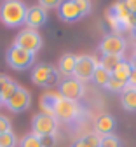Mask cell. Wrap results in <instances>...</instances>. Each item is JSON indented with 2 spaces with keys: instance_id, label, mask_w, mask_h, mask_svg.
<instances>
[{
  "instance_id": "23",
  "label": "cell",
  "mask_w": 136,
  "mask_h": 147,
  "mask_svg": "<svg viewBox=\"0 0 136 147\" xmlns=\"http://www.w3.org/2000/svg\"><path fill=\"white\" fill-rule=\"evenodd\" d=\"M105 88H107L108 91H112V93H124V91H126V82H122V81H119V79H115V77L112 76Z\"/></svg>"
},
{
  "instance_id": "22",
  "label": "cell",
  "mask_w": 136,
  "mask_h": 147,
  "mask_svg": "<svg viewBox=\"0 0 136 147\" xmlns=\"http://www.w3.org/2000/svg\"><path fill=\"white\" fill-rule=\"evenodd\" d=\"M100 147H122V142L119 137H115L113 133L110 135H103L100 140Z\"/></svg>"
},
{
  "instance_id": "30",
  "label": "cell",
  "mask_w": 136,
  "mask_h": 147,
  "mask_svg": "<svg viewBox=\"0 0 136 147\" xmlns=\"http://www.w3.org/2000/svg\"><path fill=\"white\" fill-rule=\"evenodd\" d=\"M52 140H54L52 137H42V145L44 147H52V144H54Z\"/></svg>"
},
{
  "instance_id": "13",
  "label": "cell",
  "mask_w": 136,
  "mask_h": 147,
  "mask_svg": "<svg viewBox=\"0 0 136 147\" xmlns=\"http://www.w3.org/2000/svg\"><path fill=\"white\" fill-rule=\"evenodd\" d=\"M115 126H117V121H115V117L112 114H101L98 119H96V133H98L100 137L103 135H110L113 130H115Z\"/></svg>"
},
{
  "instance_id": "19",
  "label": "cell",
  "mask_w": 136,
  "mask_h": 147,
  "mask_svg": "<svg viewBox=\"0 0 136 147\" xmlns=\"http://www.w3.org/2000/svg\"><path fill=\"white\" fill-rule=\"evenodd\" d=\"M122 61V56H103L98 63H100V67L101 68H105L107 72H113L115 68H117V65Z\"/></svg>"
},
{
  "instance_id": "15",
  "label": "cell",
  "mask_w": 136,
  "mask_h": 147,
  "mask_svg": "<svg viewBox=\"0 0 136 147\" xmlns=\"http://www.w3.org/2000/svg\"><path fill=\"white\" fill-rule=\"evenodd\" d=\"M75 63H77V56L72 54V53H66V54H63V56L60 58V61H58V70L68 79L70 76H73Z\"/></svg>"
},
{
  "instance_id": "34",
  "label": "cell",
  "mask_w": 136,
  "mask_h": 147,
  "mask_svg": "<svg viewBox=\"0 0 136 147\" xmlns=\"http://www.w3.org/2000/svg\"><path fill=\"white\" fill-rule=\"evenodd\" d=\"M133 35H134V37H136V26H134V28H133Z\"/></svg>"
},
{
  "instance_id": "14",
  "label": "cell",
  "mask_w": 136,
  "mask_h": 147,
  "mask_svg": "<svg viewBox=\"0 0 136 147\" xmlns=\"http://www.w3.org/2000/svg\"><path fill=\"white\" fill-rule=\"evenodd\" d=\"M61 98V95L58 91H46V93L40 96V110L47 116L54 114V105L58 103V100Z\"/></svg>"
},
{
  "instance_id": "7",
  "label": "cell",
  "mask_w": 136,
  "mask_h": 147,
  "mask_svg": "<svg viewBox=\"0 0 136 147\" xmlns=\"http://www.w3.org/2000/svg\"><path fill=\"white\" fill-rule=\"evenodd\" d=\"M58 81V70L49 63H38L31 70V82L37 86H51Z\"/></svg>"
},
{
  "instance_id": "35",
  "label": "cell",
  "mask_w": 136,
  "mask_h": 147,
  "mask_svg": "<svg viewBox=\"0 0 136 147\" xmlns=\"http://www.w3.org/2000/svg\"><path fill=\"white\" fill-rule=\"evenodd\" d=\"M134 18H136V14H134Z\"/></svg>"
},
{
  "instance_id": "8",
  "label": "cell",
  "mask_w": 136,
  "mask_h": 147,
  "mask_svg": "<svg viewBox=\"0 0 136 147\" xmlns=\"http://www.w3.org/2000/svg\"><path fill=\"white\" fill-rule=\"evenodd\" d=\"M98 49L103 56H122V53L126 51V40L115 33H108L101 39Z\"/></svg>"
},
{
  "instance_id": "24",
  "label": "cell",
  "mask_w": 136,
  "mask_h": 147,
  "mask_svg": "<svg viewBox=\"0 0 136 147\" xmlns=\"http://www.w3.org/2000/svg\"><path fill=\"white\" fill-rule=\"evenodd\" d=\"M0 147H16V135L12 131L0 135Z\"/></svg>"
},
{
  "instance_id": "27",
  "label": "cell",
  "mask_w": 136,
  "mask_h": 147,
  "mask_svg": "<svg viewBox=\"0 0 136 147\" xmlns=\"http://www.w3.org/2000/svg\"><path fill=\"white\" fill-rule=\"evenodd\" d=\"M7 131H11V121H9L5 116L0 114V135H4V133H7Z\"/></svg>"
},
{
  "instance_id": "9",
  "label": "cell",
  "mask_w": 136,
  "mask_h": 147,
  "mask_svg": "<svg viewBox=\"0 0 136 147\" xmlns=\"http://www.w3.org/2000/svg\"><path fill=\"white\" fill-rule=\"evenodd\" d=\"M30 103H31V95H30V91H28L26 88H21V86H19V88L16 89V93L5 102V107L11 110V112L19 114V112H23V110H26V109L30 107Z\"/></svg>"
},
{
  "instance_id": "18",
  "label": "cell",
  "mask_w": 136,
  "mask_h": 147,
  "mask_svg": "<svg viewBox=\"0 0 136 147\" xmlns=\"http://www.w3.org/2000/svg\"><path fill=\"white\" fill-rule=\"evenodd\" d=\"M122 107L129 112H136V88L126 89L122 93Z\"/></svg>"
},
{
  "instance_id": "16",
  "label": "cell",
  "mask_w": 136,
  "mask_h": 147,
  "mask_svg": "<svg viewBox=\"0 0 136 147\" xmlns=\"http://www.w3.org/2000/svg\"><path fill=\"white\" fill-rule=\"evenodd\" d=\"M17 88H19L17 82H14L11 77L2 76V74H0V95H2L4 102H7V100L16 93V89H17Z\"/></svg>"
},
{
  "instance_id": "12",
  "label": "cell",
  "mask_w": 136,
  "mask_h": 147,
  "mask_svg": "<svg viewBox=\"0 0 136 147\" xmlns=\"http://www.w3.org/2000/svg\"><path fill=\"white\" fill-rule=\"evenodd\" d=\"M31 30L35 28H40L42 25L47 23V11L42 9L40 5H33V7H28L26 11V21H25Z\"/></svg>"
},
{
  "instance_id": "28",
  "label": "cell",
  "mask_w": 136,
  "mask_h": 147,
  "mask_svg": "<svg viewBox=\"0 0 136 147\" xmlns=\"http://www.w3.org/2000/svg\"><path fill=\"white\" fill-rule=\"evenodd\" d=\"M38 5L47 11L49 7H58V5H60V2H58V0H40V2H38Z\"/></svg>"
},
{
  "instance_id": "20",
  "label": "cell",
  "mask_w": 136,
  "mask_h": 147,
  "mask_svg": "<svg viewBox=\"0 0 136 147\" xmlns=\"http://www.w3.org/2000/svg\"><path fill=\"white\" fill-rule=\"evenodd\" d=\"M110 77H112V74L110 72H107L105 68H101L100 65H98V68H96V72H94V76H92V81L96 82V84H100V86H107V82L110 81Z\"/></svg>"
},
{
  "instance_id": "29",
  "label": "cell",
  "mask_w": 136,
  "mask_h": 147,
  "mask_svg": "<svg viewBox=\"0 0 136 147\" xmlns=\"http://www.w3.org/2000/svg\"><path fill=\"white\" fill-rule=\"evenodd\" d=\"M124 4H126L127 11L134 16V14H136V0H127V2H124Z\"/></svg>"
},
{
  "instance_id": "17",
  "label": "cell",
  "mask_w": 136,
  "mask_h": 147,
  "mask_svg": "<svg viewBox=\"0 0 136 147\" xmlns=\"http://www.w3.org/2000/svg\"><path fill=\"white\" fill-rule=\"evenodd\" d=\"M131 74H133V67H131V63H129L127 60L122 58V61L117 65V68L112 72V76H113L115 79H119V81H122V82L127 84V81H129V77H131Z\"/></svg>"
},
{
  "instance_id": "32",
  "label": "cell",
  "mask_w": 136,
  "mask_h": 147,
  "mask_svg": "<svg viewBox=\"0 0 136 147\" xmlns=\"http://www.w3.org/2000/svg\"><path fill=\"white\" fill-rule=\"evenodd\" d=\"M129 63H131V67H133V70H136V54H134V56H133V60H131Z\"/></svg>"
},
{
  "instance_id": "31",
  "label": "cell",
  "mask_w": 136,
  "mask_h": 147,
  "mask_svg": "<svg viewBox=\"0 0 136 147\" xmlns=\"http://www.w3.org/2000/svg\"><path fill=\"white\" fill-rule=\"evenodd\" d=\"M72 147H89V145L84 142V138H79V140H75V142L72 144Z\"/></svg>"
},
{
  "instance_id": "1",
  "label": "cell",
  "mask_w": 136,
  "mask_h": 147,
  "mask_svg": "<svg viewBox=\"0 0 136 147\" xmlns=\"http://www.w3.org/2000/svg\"><path fill=\"white\" fill-rule=\"evenodd\" d=\"M28 7L19 0H5L0 4V21L7 28H17L25 25Z\"/></svg>"
},
{
  "instance_id": "10",
  "label": "cell",
  "mask_w": 136,
  "mask_h": 147,
  "mask_svg": "<svg viewBox=\"0 0 136 147\" xmlns=\"http://www.w3.org/2000/svg\"><path fill=\"white\" fill-rule=\"evenodd\" d=\"M58 93H60L63 98H66V100L77 102V100L84 95V84H82L80 81H77L75 77H68V79L61 81Z\"/></svg>"
},
{
  "instance_id": "33",
  "label": "cell",
  "mask_w": 136,
  "mask_h": 147,
  "mask_svg": "<svg viewBox=\"0 0 136 147\" xmlns=\"http://www.w3.org/2000/svg\"><path fill=\"white\" fill-rule=\"evenodd\" d=\"M4 103H5V102H4V98H2V95H0V107H2Z\"/></svg>"
},
{
  "instance_id": "5",
  "label": "cell",
  "mask_w": 136,
  "mask_h": 147,
  "mask_svg": "<svg viewBox=\"0 0 136 147\" xmlns=\"http://www.w3.org/2000/svg\"><path fill=\"white\" fill-rule=\"evenodd\" d=\"M98 60L89 56V54H82V56H77V63H75V70H73V77L77 81H91L96 68H98Z\"/></svg>"
},
{
  "instance_id": "2",
  "label": "cell",
  "mask_w": 136,
  "mask_h": 147,
  "mask_svg": "<svg viewBox=\"0 0 136 147\" xmlns=\"http://www.w3.org/2000/svg\"><path fill=\"white\" fill-rule=\"evenodd\" d=\"M5 61H7V65L11 68L21 72V70H26V68H30L33 65L35 54L30 53V51H26V49H23V47H17V46L12 44L7 49V53H5Z\"/></svg>"
},
{
  "instance_id": "3",
  "label": "cell",
  "mask_w": 136,
  "mask_h": 147,
  "mask_svg": "<svg viewBox=\"0 0 136 147\" xmlns=\"http://www.w3.org/2000/svg\"><path fill=\"white\" fill-rule=\"evenodd\" d=\"M80 116V107L77 105V102L73 100H66V98H60L58 103L54 105V114L52 117L56 121H63V123H73L77 117Z\"/></svg>"
},
{
  "instance_id": "21",
  "label": "cell",
  "mask_w": 136,
  "mask_h": 147,
  "mask_svg": "<svg viewBox=\"0 0 136 147\" xmlns=\"http://www.w3.org/2000/svg\"><path fill=\"white\" fill-rule=\"evenodd\" d=\"M19 147H44V145H42V138H40V137L30 133V135H25V137L21 138Z\"/></svg>"
},
{
  "instance_id": "11",
  "label": "cell",
  "mask_w": 136,
  "mask_h": 147,
  "mask_svg": "<svg viewBox=\"0 0 136 147\" xmlns=\"http://www.w3.org/2000/svg\"><path fill=\"white\" fill-rule=\"evenodd\" d=\"M58 14H60V18L66 23H73V21L82 18L75 0H63V2H60V5H58Z\"/></svg>"
},
{
  "instance_id": "6",
  "label": "cell",
  "mask_w": 136,
  "mask_h": 147,
  "mask_svg": "<svg viewBox=\"0 0 136 147\" xmlns=\"http://www.w3.org/2000/svg\"><path fill=\"white\" fill-rule=\"evenodd\" d=\"M14 46L23 47V49H26V51L35 54L37 51H40V47H42V37H40V33H38L37 30L25 28V30H21L16 35Z\"/></svg>"
},
{
  "instance_id": "4",
  "label": "cell",
  "mask_w": 136,
  "mask_h": 147,
  "mask_svg": "<svg viewBox=\"0 0 136 147\" xmlns=\"http://www.w3.org/2000/svg\"><path fill=\"white\" fill-rule=\"evenodd\" d=\"M58 121L52 116H47L44 112H38L31 119V133L37 137H52L56 133Z\"/></svg>"
},
{
  "instance_id": "25",
  "label": "cell",
  "mask_w": 136,
  "mask_h": 147,
  "mask_svg": "<svg viewBox=\"0 0 136 147\" xmlns=\"http://www.w3.org/2000/svg\"><path fill=\"white\" fill-rule=\"evenodd\" d=\"M82 138H84V142H86L89 147H100L101 137H100L98 133H89V135H86V137H82Z\"/></svg>"
},
{
  "instance_id": "26",
  "label": "cell",
  "mask_w": 136,
  "mask_h": 147,
  "mask_svg": "<svg viewBox=\"0 0 136 147\" xmlns=\"http://www.w3.org/2000/svg\"><path fill=\"white\" fill-rule=\"evenodd\" d=\"M75 2H77V5H79V11H80V14H82V16H86V14H89V12H91L92 4L89 2V0H75Z\"/></svg>"
}]
</instances>
